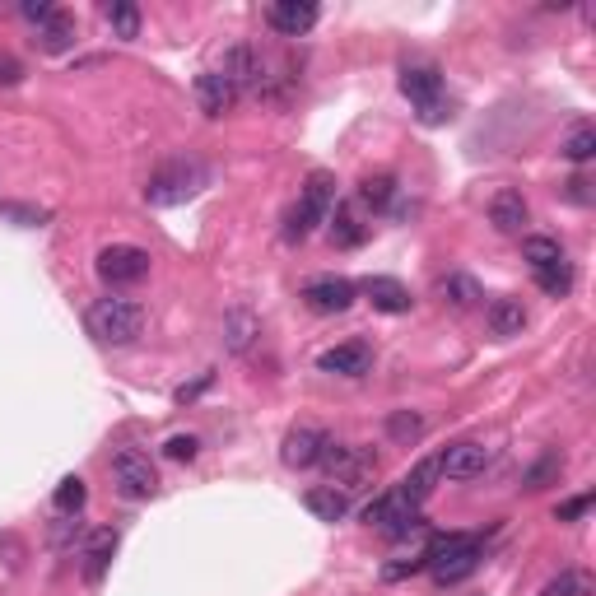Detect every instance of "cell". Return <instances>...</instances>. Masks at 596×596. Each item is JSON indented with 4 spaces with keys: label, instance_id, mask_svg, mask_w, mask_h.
<instances>
[{
    "label": "cell",
    "instance_id": "obj_1",
    "mask_svg": "<svg viewBox=\"0 0 596 596\" xmlns=\"http://www.w3.org/2000/svg\"><path fill=\"white\" fill-rule=\"evenodd\" d=\"M424 569L434 573L438 587H452L461 583V578H471L475 569H480V559H485V545H480V536H471V531H447V536H434L429 541V550H424Z\"/></svg>",
    "mask_w": 596,
    "mask_h": 596
},
{
    "label": "cell",
    "instance_id": "obj_2",
    "mask_svg": "<svg viewBox=\"0 0 596 596\" xmlns=\"http://www.w3.org/2000/svg\"><path fill=\"white\" fill-rule=\"evenodd\" d=\"M205 187H210V168H205L201 159H173V163H163V168L149 173L145 205L168 210V205H182V201H191V196H201Z\"/></svg>",
    "mask_w": 596,
    "mask_h": 596
},
{
    "label": "cell",
    "instance_id": "obj_3",
    "mask_svg": "<svg viewBox=\"0 0 596 596\" xmlns=\"http://www.w3.org/2000/svg\"><path fill=\"white\" fill-rule=\"evenodd\" d=\"M84 326H89V336L98 345H131L145 331V308L131 303V298H98L84 312Z\"/></svg>",
    "mask_w": 596,
    "mask_h": 596
},
{
    "label": "cell",
    "instance_id": "obj_4",
    "mask_svg": "<svg viewBox=\"0 0 596 596\" xmlns=\"http://www.w3.org/2000/svg\"><path fill=\"white\" fill-rule=\"evenodd\" d=\"M336 210V177L331 173H308V182H303V196H298L294 205H289L285 215V243H303L317 224H326V215Z\"/></svg>",
    "mask_w": 596,
    "mask_h": 596
},
{
    "label": "cell",
    "instance_id": "obj_5",
    "mask_svg": "<svg viewBox=\"0 0 596 596\" xmlns=\"http://www.w3.org/2000/svg\"><path fill=\"white\" fill-rule=\"evenodd\" d=\"M401 94L415 103L424 126H438L447 122V98H443V75H438L429 61H415V66H401Z\"/></svg>",
    "mask_w": 596,
    "mask_h": 596
},
{
    "label": "cell",
    "instance_id": "obj_6",
    "mask_svg": "<svg viewBox=\"0 0 596 596\" xmlns=\"http://www.w3.org/2000/svg\"><path fill=\"white\" fill-rule=\"evenodd\" d=\"M317 466H326V471L336 475L345 494H350V489H364L368 480L378 475V457H373L368 447H350V443H336V438H326Z\"/></svg>",
    "mask_w": 596,
    "mask_h": 596
},
{
    "label": "cell",
    "instance_id": "obj_7",
    "mask_svg": "<svg viewBox=\"0 0 596 596\" xmlns=\"http://www.w3.org/2000/svg\"><path fill=\"white\" fill-rule=\"evenodd\" d=\"M94 271H98L103 285L131 289V285H140V280L149 275V252H145V247H136V243H112V247L98 252Z\"/></svg>",
    "mask_w": 596,
    "mask_h": 596
},
{
    "label": "cell",
    "instance_id": "obj_8",
    "mask_svg": "<svg viewBox=\"0 0 596 596\" xmlns=\"http://www.w3.org/2000/svg\"><path fill=\"white\" fill-rule=\"evenodd\" d=\"M112 480L122 489L126 499H154L159 494V471H154V461L136 447H122L117 457H112Z\"/></svg>",
    "mask_w": 596,
    "mask_h": 596
},
{
    "label": "cell",
    "instance_id": "obj_9",
    "mask_svg": "<svg viewBox=\"0 0 596 596\" xmlns=\"http://www.w3.org/2000/svg\"><path fill=\"white\" fill-rule=\"evenodd\" d=\"M364 522L401 541V536H410V531H420V508H415V503H406L396 489H387V494H378V499L364 508Z\"/></svg>",
    "mask_w": 596,
    "mask_h": 596
},
{
    "label": "cell",
    "instance_id": "obj_10",
    "mask_svg": "<svg viewBox=\"0 0 596 596\" xmlns=\"http://www.w3.org/2000/svg\"><path fill=\"white\" fill-rule=\"evenodd\" d=\"M354 298H359V285L345 280V275H317L303 285V303L312 312H322V317H336V312H350Z\"/></svg>",
    "mask_w": 596,
    "mask_h": 596
},
{
    "label": "cell",
    "instance_id": "obj_11",
    "mask_svg": "<svg viewBox=\"0 0 596 596\" xmlns=\"http://www.w3.org/2000/svg\"><path fill=\"white\" fill-rule=\"evenodd\" d=\"M485 466H489L485 443H452L443 457H438V475H447V480H475Z\"/></svg>",
    "mask_w": 596,
    "mask_h": 596
},
{
    "label": "cell",
    "instance_id": "obj_12",
    "mask_svg": "<svg viewBox=\"0 0 596 596\" xmlns=\"http://www.w3.org/2000/svg\"><path fill=\"white\" fill-rule=\"evenodd\" d=\"M266 24L280 33V38H303L312 24H317V5L312 0H275L266 10Z\"/></svg>",
    "mask_w": 596,
    "mask_h": 596
},
{
    "label": "cell",
    "instance_id": "obj_13",
    "mask_svg": "<svg viewBox=\"0 0 596 596\" xmlns=\"http://www.w3.org/2000/svg\"><path fill=\"white\" fill-rule=\"evenodd\" d=\"M322 447H326V434H322V429H312V424H298V429H289V434H285L280 457H285V466H294V471H308V466H317V461H322Z\"/></svg>",
    "mask_w": 596,
    "mask_h": 596
},
{
    "label": "cell",
    "instance_id": "obj_14",
    "mask_svg": "<svg viewBox=\"0 0 596 596\" xmlns=\"http://www.w3.org/2000/svg\"><path fill=\"white\" fill-rule=\"evenodd\" d=\"M233 103H238V89H233L229 75H219V70L196 75V108L205 117H224V112H233Z\"/></svg>",
    "mask_w": 596,
    "mask_h": 596
},
{
    "label": "cell",
    "instance_id": "obj_15",
    "mask_svg": "<svg viewBox=\"0 0 596 596\" xmlns=\"http://www.w3.org/2000/svg\"><path fill=\"white\" fill-rule=\"evenodd\" d=\"M219 75H229L233 89H238V94H247V89H261L266 61H261L257 47H229V56H224V66H219Z\"/></svg>",
    "mask_w": 596,
    "mask_h": 596
},
{
    "label": "cell",
    "instance_id": "obj_16",
    "mask_svg": "<svg viewBox=\"0 0 596 596\" xmlns=\"http://www.w3.org/2000/svg\"><path fill=\"white\" fill-rule=\"evenodd\" d=\"M322 373H340V378H364L368 368H373V350H368L364 340H350V345H336V350H326L317 359Z\"/></svg>",
    "mask_w": 596,
    "mask_h": 596
},
{
    "label": "cell",
    "instance_id": "obj_17",
    "mask_svg": "<svg viewBox=\"0 0 596 596\" xmlns=\"http://www.w3.org/2000/svg\"><path fill=\"white\" fill-rule=\"evenodd\" d=\"M485 326H489V336H499V340L522 336V331H527V308H522V298H489Z\"/></svg>",
    "mask_w": 596,
    "mask_h": 596
},
{
    "label": "cell",
    "instance_id": "obj_18",
    "mask_svg": "<svg viewBox=\"0 0 596 596\" xmlns=\"http://www.w3.org/2000/svg\"><path fill=\"white\" fill-rule=\"evenodd\" d=\"M364 294H368V303L378 312H387V317H401V312H410V289L401 285V280H392V275H368L364 280Z\"/></svg>",
    "mask_w": 596,
    "mask_h": 596
},
{
    "label": "cell",
    "instance_id": "obj_19",
    "mask_svg": "<svg viewBox=\"0 0 596 596\" xmlns=\"http://www.w3.org/2000/svg\"><path fill=\"white\" fill-rule=\"evenodd\" d=\"M261 336V322H257V312H247V308H233L224 312V326H219V340H224V350L229 354H247L252 350V340Z\"/></svg>",
    "mask_w": 596,
    "mask_h": 596
},
{
    "label": "cell",
    "instance_id": "obj_20",
    "mask_svg": "<svg viewBox=\"0 0 596 596\" xmlns=\"http://www.w3.org/2000/svg\"><path fill=\"white\" fill-rule=\"evenodd\" d=\"M489 224L499 233H522V224H527V201H522V191H494V201H489Z\"/></svg>",
    "mask_w": 596,
    "mask_h": 596
},
{
    "label": "cell",
    "instance_id": "obj_21",
    "mask_svg": "<svg viewBox=\"0 0 596 596\" xmlns=\"http://www.w3.org/2000/svg\"><path fill=\"white\" fill-rule=\"evenodd\" d=\"M112 555H117V531H112V527L89 531V536H84V550H80L84 578H103V569H108Z\"/></svg>",
    "mask_w": 596,
    "mask_h": 596
},
{
    "label": "cell",
    "instance_id": "obj_22",
    "mask_svg": "<svg viewBox=\"0 0 596 596\" xmlns=\"http://www.w3.org/2000/svg\"><path fill=\"white\" fill-rule=\"evenodd\" d=\"M303 503H308V513L312 517H322V522H340V517L350 513V494L336 485H317L303 494Z\"/></svg>",
    "mask_w": 596,
    "mask_h": 596
},
{
    "label": "cell",
    "instance_id": "obj_23",
    "mask_svg": "<svg viewBox=\"0 0 596 596\" xmlns=\"http://www.w3.org/2000/svg\"><path fill=\"white\" fill-rule=\"evenodd\" d=\"M326 224H331V243L336 247H359L364 243V233H368L359 210H354V205H340V201H336V210L326 215Z\"/></svg>",
    "mask_w": 596,
    "mask_h": 596
},
{
    "label": "cell",
    "instance_id": "obj_24",
    "mask_svg": "<svg viewBox=\"0 0 596 596\" xmlns=\"http://www.w3.org/2000/svg\"><path fill=\"white\" fill-rule=\"evenodd\" d=\"M75 38H80V28H75V19H70L66 10H56L52 19H47V24L38 28V47L42 52H70V47H75Z\"/></svg>",
    "mask_w": 596,
    "mask_h": 596
},
{
    "label": "cell",
    "instance_id": "obj_25",
    "mask_svg": "<svg viewBox=\"0 0 596 596\" xmlns=\"http://www.w3.org/2000/svg\"><path fill=\"white\" fill-rule=\"evenodd\" d=\"M434 480H438V457H429V461H420L415 471L401 475V485H396V494H401L406 503H415V508H420V503L429 499V494H434Z\"/></svg>",
    "mask_w": 596,
    "mask_h": 596
},
{
    "label": "cell",
    "instance_id": "obj_26",
    "mask_svg": "<svg viewBox=\"0 0 596 596\" xmlns=\"http://www.w3.org/2000/svg\"><path fill=\"white\" fill-rule=\"evenodd\" d=\"M424 434H429V420H424L420 410H392V415H387V438H392V443L410 447V443H420Z\"/></svg>",
    "mask_w": 596,
    "mask_h": 596
},
{
    "label": "cell",
    "instance_id": "obj_27",
    "mask_svg": "<svg viewBox=\"0 0 596 596\" xmlns=\"http://www.w3.org/2000/svg\"><path fill=\"white\" fill-rule=\"evenodd\" d=\"M438 298H443V303H452V308L457 312H466V308H475V303H480V285H475L471 275H447V280H438Z\"/></svg>",
    "mask_w": 596,
    "mask_h": 596
},
{
    "label": "cell",
    "instance_id": "obj_28",
    "mask_svg": "<svg viewBox=\"0 0 596 596\" xmlns=\"http://www.w3.org/2000/svg\"><path fill=\"white\" fill-rule=\"evenodd\" d=\"M359 201H364L368 210H387V205L396 201V177L392 173H368L364 182H359Z\"/></svg>",
    "mask_w": 596,
    "mask_h": 596
},
{
    "label": "cell",
    "instance_id": "obj_29",
    "mask_svg": "<svg viewBox=\"0 0 596 596\" xmlns=\"http://www.w3.org/2000/svg\"><path fill=\"white\" fill-rule=\"evenodd\" d=\"M536 285H541V294H550V298H569V289H573V266H569V261L541 266V271H536Z\"/></svg>",
    "mask_w": 596,
    "mask_h": 596
},
{
    "label": "cell",
    "instance_id": "obj_30",
    "mask_svg": "<svg viewBox=\"0 0 596 596\" xmlns=\"http://www.w3.org/2000/svg\"><path fill=\"white\" fill-rule=\"evenodd\" d=\"M84 499H89V489H84L80 475H66V480L56 485V494H52V503H56V513L61 517H75L84 508Z\"/></svg>",
    "mask_w": 596,
    "mask_h": 596
},
{
    "label": "cell",
    "instance_id": "obj_31",
    "mask_svg": "<svg viewBox=\"0 0 596 596\" xmlns=\"http://www.w3.org/2000/svg\"><path fill=\"white\" fill-rule=\"evenodd\" d=\"M103 14H108V24H112V33H117V38H126V42L140 38V10L131 5V0H112Z\"/></svg>",
    "mask_w": 596,
    "mask_h": 596
},
{
    "label": "cell",
    "instance_id": "obj_32",
    "mask_svg": "<svg viewBox=\"0 0 596 596\" xmlns=\"http://www.w3.org/2000/svg\"><path fill=\"white\" fill-rule=\"evenodd\" d=\"M522 257L531 261V271H541V266H555V261H564V252H559L555 238H522Z\"/></svg>",
    "mask_w": 596,
    "mask_h": 596
},
{
    "label": "cell",
    "instance_id": "obj_33",
    "mask_svg": "<svg viewBox=\"0 0 596 596\" xmlns=\"http://www.w3.org/2000/svg\"><path fill=\"white\" fill-rule=\"evenodd\" d=\"M592 592V578L578 569H564L559 578H550V583L541 587V596H587Z\"/></svg>",
    "mask_w": 596,
    "mask_h": 596
},
{
    "label": "cell",
    "instance_id": "obj_34",
    "mask_svg": "<svg viewBox=\"0 0 596 596\" xmlns=\"http://www.w3.org/2000/svg\"><path fill=\"white\" fill-rule=\"evenodd\" d=\"M596 154V131L592 126H573V136L564 140V159L569 163H587Z\"/></svg>",
    "mask_w": 596,
    "mask_h": 596
},
{
    "label": "cell",
    "instance_id": "obj_35",
    "mask_svg": "<svg viewBox=\"0 0 596 596\" xmlns=\"http://www.w3.org/2000/svg\"><path fill=\"white\" fill-rule=\"evenodd\" d=\"M0 219H14V224H24V229H42V224H47V210L24 205V201H0Z\"/></svg>",
    "mask_w": 596,
    "mask_h": 596
},
{
    "label": "cell",
    "instance_id": "obj_36",
    "mask_svg": "<svg viewBox=\"0 0 596 596\" xmlns=\"http://www.w3.org/2000/svg\"><path fill=\"white\" fill-rule=\"evenodd\" d=\"M89 531L80 527V517H61V522H52V531H47V541L56 545V550H70V545H80Z\"/></svg>",
    "mask_w": 596,
    "mask_h": 596
},
{
    "label": "cell",
    "instance_id": "obj_37",
    "mask_svg": "<svg viewBox=\"0 0 596 596\" xmlns=\"http://www.w3.org/2000/svg\"><path fill=\"white\" fill-rule=\"evenodd\" d=\"M559 471H564V457H555V452H550V457L536 461V466L522 475V485H527V489H545V480H555Z\"/></svg>",
    "mask_w": 596,
    "mask_h": 596
},
{
    "label": "cell",
    "instance_id": "obj_38",
    "mask_svg": "<svg viewBox=\"0 0 596 596\" xmlns=\"http://www.w3.org/2000/svg\"><path fill=\"white\" fill-rule=\"evenodd\" d=\"M163 452L173 461H196V452H201V438H191V434H173L168 443H163Z\"/></svg>",
    "mask_w": 596,
    "mask_h": 596
},
{
    "label": "cell",
    "instance_id": "obj_39",
    "mask_svg": "<svg viewBox=\"0 0 596 596\" xmlns=\"http://www.w3.org/2000/svg\"><path fill=\"white\" fill-rule=\"evenodd\" d=\"M587 513H592V494H578V499L559 503V508H555V522H578V517H587Z\"/></svg>",
    "mask_w": 596,
    "mask_h": 596
},
{
    "label": "cell",
    "instance_id": "obj_40",
    "mask_svg": "<svg viewBox=\"0 0 596 596\" xmlns=\"http://www.w3.org/2000/svg\"><path fill=\"white\" fill-rule=\"evenodd\" d=\"M420 569H424V559H401V564H387L382 578H387V583H401V578H410V573H420Z\"/></svg>",
    "mask_w": 596,
    "mask_h": 596
},
{
    "label": "cell",
    "instance_id": "obj_41",
    "mask_svg": "<svg viewBox=\"0 0 596 596\" xmlns=\"http://www.w3.org/2000/svg\"><path fill=\"white\" fill-rule=\"evenodd\" d=\"M24 80V66L14 56H0V84H19Z\"/></svg>",
    "mask_w": 596,
    "mask_h": 596
},
{
    "label": "cell",
    "instance_id": "obj_42",
    "mask_svg": "<svg viewBox=\"0 0 596 596\" xmlns=\"http://www.w3.org/2000/svg\"><path fill=\"white\" fill-rule=\"evenodd\" d=\"M52 5H47V0H28L24 5V19H33V24H47V19H52Z\"/></svg>",
    "mask_w": 596,
    "mask_h": 596
},
{
    "label": "cell",
    "instance_id": "obj_43",
    "mask_svg": "<svg viewBox=\"0 0 596 596\" xmlns=\"http://www.w3.org/2000/svg\"><path fill=\"white\" fill-rule=\"evenodd\" d=\"M205 387H210V373H205V378H196L191 387H177V406H187V401H196V396H201Z\"/></svg>",
    "mask_w": 596,
    "mask_h": 596
},
{
    "label": "cell",
    "instance_id": "obj_44",
    "mask_svg": "<svg viewBox=\"0 0 596 596\" xmlns=\"http://www.w3.org/2000/svg\"><path fill=\"white\" fill-rule=\"evenodd\" d=\"M569 201H592V191H587V177H573V182H569Z\"/></svg>",
    "mask_w": 596,
    "mask_h": 596
}]
</instances>
